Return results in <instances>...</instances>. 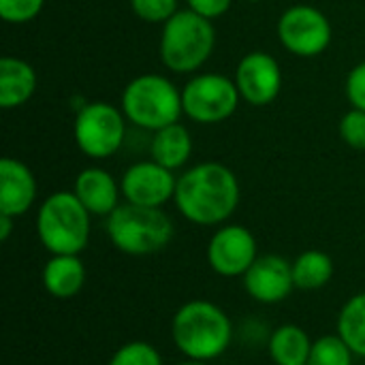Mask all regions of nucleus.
I'll use <instances>...</instances> for the list:
<instances>
[{
  "instance_id": "nucleus-15",
  "label": "nucleus",
  "mask_w": 365,
  "mask_h": 365,
  "mask_svg": "<svg viewBox=\"0 0 365 365\" xmlns=\"http://www.w3.org/2000/svg\"><path fill=\"white\" fill-rule=\"evenodd\" d=\"M73 192L92 216L107 218L118 210L122 188L109 171L101 167H88L77 173Z\"/></svg>"
},
{
  "instance_id": "nucleus-27",
  "label": "nucleus",
  "mask_w": 365,
  "mask_h": 365,
  "mask_svg": "<svg viewBox=\"0 0 365 365\" xmlns=\"http://www.w3.org/2000/svg\"><path fill=\"white\" fill-rule=\"evenodd\" d=\"M346 98L353 109L365 111V62H359L351 68L346 77Z\"/></svg>"
},
{
  "instance_id": "nucleus-14",
  "label": "nucleus",
  "mask_w": 365,
  "mask_h": 365,
  "mask_svg": "<svg viewBox=\"0 0 365 365\" xmlns=\"http://www.w3.org/2000/svg\"><path fill=\"white\" fill-rule=\"evenodd\" d=\"M36 178L28 165L17 158L0 160V214L19 218L34 205Z\"/></svg>"
},
{
  "instance_id": "nucleus-25",
  "label": "nucleus",
  "mask_w": 365,
  "mask_h": 365,
  "mask_svg": "<svg viewBox=\"0 0 365 365\" xmlns=\"http://www.w3.org/2000/svg\"><path fill=\"white\" fill-rule=\"evenodd\" d=\"M338 133L349 148L365 152V111L361 109L346 111L340 120Z\"/></svg>"
},
{
  "instance_id": "nucleus-16",
  "label": "nucleus",
  "mask_w": 365,
  "mask_h": 365,
  "mask_svg": "<svg viewBox=\"0 0 365 365\" xmlns=\"http://www.w3.org/2000/svg\"><path fill=\"white\" fill-rule=\"evenodd\" d=\"M36 92L34 68L15 56H4L0 60V107L17 109L26 105Z\"/></svg>"
},
{
  "instance_id": "nucleus-23",
  "label": "nucleus",
  "mask_w": 365,
  "mask_h": 365,
  "mask_svg": "<svg viewBox=\"0 0 365 365\" xmlns=\"http://www.w3.org/2000/svg\"><path fill=\"white\" fill-rule=\"evenodd\" d=\"M109 365H163V357L158 349L152 346L150 342L135 340V342L120 346L111 355Z\"/></svg>"
},
{
  "instance_id": "nucleus-5",
  "label": "nucleus",
  "mask_w": 365,
  "mask_h": 365,
  "mask_svg": "<svg viewBox=\"0 0 365 365\" xmlns=\"http://www.w3.org/2000/svg\"><path fill=\"white\" fill-rule=\"evenodd\" d=\"M107 235L115 250L130 257H148L169 246L173 222L163 207L122 203L107 216Z\"/></svg>"
},
{
  "instance_id": "nucleus-21",
  "label": "nucleus",
  "mask_w": 365,
  "mask_h": 365,
  "mask_svg": "<svg viewBox=\"0 0 365 365\" xmlns=\"http://www.w3.org/2000/svg\"><path fill=\"white\" fill-rule=\"evenodd\" d=\"M355 357L365 359V291L353 295L338 314V331H336Z\"/></svg>"
},
{
  "instance_id": "nucleus-13",
  "label": "nucleus",
  "mask_w": 365,
  "mask_h": 365,
  "mask_svg": "<svg viewBox=\"0 0 365 365\" xmlns=\"http://www.w3.org/2000/svg\"><path fill=\"white\" fill-rule=\"evenodd\" d=\"M246 293L259 304H280L295 289L293 263L280 255H263L242 276Z\"/></svg>"
},
{
  "instance_id": "nucleus-18",
  "label": "nucleus",
  "mask_w": 365,
  "mask_h": 365,
  "mask_svg": "<svg viewBox=\"0 0 365 365\" xmlns=\"http://www.w3.org/2000/svg\"><path fill=\"white\" fill-rule=\"evenodd\" d=\"M150 156L154 163L175 171L182 169L192 156V137L188 128L180 122L169 124L160 130H154L150 143Z\"/></svg>"
},
{
  "instance_id": "nucleus-30",
  "label": "nucleus",
  "mask_w": 365,
  "mask_h": 365,
  "mask_svg": "<svg viewBox=\"0 0 365 365\" xmlns=\"http://www.w3.org/2000/svg\"><path fill=\"white\" fill-rule=\"evenodd\" d=\"M175 365H207V364H203V361H192V359H186V361H180V364H175Z\"/></svg>"
},
{
  "instance_id": "nucleus-28",
  "label": "nucleus",
  "mask_w": 365,
  "mask_h": 365,
  "mask_svg": "<svg viewBox=\"0 0 365 365\" xmlns=\"http://www.w3.org/2000/svg\"><path fill=\"white\" fill-rule=\"evenodd\" d=\"M231 2L233 0H186L188 9L199 13L201 17H207V19H218L222 17L229 9H231Z\"/></svg>"
},
{
  "instance_id": "nucleus-2",
  "label": "nucleus",
  "mask_w": 365,
  "mask_h": 365,
  "mask_svg": "<svg viewBox=\"0 0 365 365\" xmlns=\"http://www.w3.org/2000/svg\"><path fill=\"white\" fill-rule=\"evenodd\" d=\"M171 340L186 359L207 364L229 349L233 323L220 306L207 299H192L173 314Z\"/></svg>"
},
{
  "instance_id": "nucleus-9",
  "label": "nucleus",
  "mask_w": 365,
  "mask_h": 365,
  "mask_svg": "<svg viewBox=\"0 0 365 365\" xmlns=\"http://www.w3.org/2000/svg\"><path fill=\"white\" fill-rule=\"evenodd\" d=\"M327 15L310 4L289 6L278 19V38L287 51L299 58H317L331 43Z\"/></svg>"
},
{
  "instance_id": "nucleus-20",
  "label": "nucleus",
  "mask_w": 365,
  "mask_h": 365,
  "mask_svg": "<svg viewBox=\"0 0 365 365\" xmlns=\"http://www.w3.org/2000/svg\"><path fill=\"white\" fill-rule=\"evenodd\" d=\"M334 278V261L323 250H306L293 261L295 289L319 291Z\"/></svg>"
},
{
  "instance_id": "nucleus-29",
  "label": "nucleus",
  "mask_w": 365,
  "mask_h": 365,
  "mask_svg": "<svg viewBox=\"0 0 365 365\" xmlns=\"http://www.w3.org/2000/svg\"><path fill=\"white\" fill-rule=\"evenodd\" d=\"M13 220H15V218L0 214V242H6V240L11 237V231H13Z\"/></svg>"
},
{
  "instance_id": "nucleus-19",
  "label": "nucleus",
  "mask_w": 365,
  "mask_h": 365,
  "mask_svg": "<svg viewBox=\"0 0 365 365\" xmlns=\"http://www.w3.org/2000/svg\"><path fill=\"white\" fill-rule=\"evenodd\" d=\"M312 340L299 325H280L267 340L269 357L276 365H308Z\"/></svg>"
},
{
  "instance_id": "nucleus-12",
  "label": "nucleus",
  "mask_w": 365,
  "mask_h": 365,
  "mask_svg": "<svg viewBox=\"0 0 365 365\" xmlns=\"http://www.w3.org/2000/svg\"><path fill=\"white\" fill-rule=\"evenodd\" d=\"M235 86L242 101L252 107L274 103L282 90V71L278 60L267 51L246 53L235 68Z\"/></svg>"
},
{
  "instance_id": "nucleus-17",
  "label": "nucleus",
  "mask_w": 365,
  "mask_h": 365,
  "mask_svg": "<svg viewBox=\"0 0 365 365\" xmlns=\"http://www.w3.org/2000/svg\"><path fill=\"white\" fill-rule=\"evenodd\" d=\"M43 287L56 299L75 297L86 284V267L79 255H51L43 267Z\"/></svg>"
},
{
  "instance_id": "nucleus-1",
  "label": "nucleus",
  "mask_w": 365,
  "mask_h": 365,
  "mask_svg": "<svg viewBox=\"0 0 365 365\" xmlns=\"http://www.w3.org/2000/svg\"><path fill=\"white\" fill-rule=\"evenodd\" d=\"M175 207L192 225L218 227L240 205L237 175L222 163H199L178 178Z\"/></svg>"
},
{
  "instance_id": "nucleus-3",
  "label": "nucleus",
  "mask_w": 365,
  "mask_h": 365,
  "mask_svg": "<svg viewBox=\"0 0 365 365\" xmlns=\"http://www.w3.org/2000/svg\"><path fill=\"white\" fill-rule=\"evenodd\" d=\"M216 47V30L212 19L184 9L178 11L160 32V60L178 75L197 73Z\"/></svg>"
},
{
  "instance_id": "nucleus-4",
  "label": "nucleus",
  "mask_w": 365,
  "mask_h": 365,
  "mask_svg": "<svg viewBox=\"0 0 365 365\" xmlns=\"http://www.w3.org/2000/svg\"><path fill=\"white\" fill-rule=\"evenodd\" d=\"M90 212L75 192L49 195L36 214V235L49 255H79L90 242Z\"/></svg>"
},
{
  "instance_id": "nucleus-6",
  "label": "nucleus",
  "mask_w": 365,
  "mask_h": 365,
  "mask_svg": "<svg viewBox=\"0 0 365 365\" xmlns=\"http://www.w3.org/2000/svg\"><path fill=\"white\" fill-rule=\"evenodd\" d=\"M120 109L130 124L154 133L180 122L184 113L182 90H178L165 75L145 73L126 83Z\"/></svg>"
},
{
  "instance_id": "nucleus-26",
  "label": "nucleus",
  "mask_w": 365,
  "mask_h": 365,
  "mask_svg": "<svg viewBox=\"0 0 365 365\" xmlns=\"http://www.w3.org/2000/svg\"><path fill=\"white\" fill-rule=\"evenodd\" d=\"M43 4L45 0H0V17L6 24L21 26L32 21L41 13Z\"/></svg>"
},
{
  "instance_id": "nucleus-22",
  "label": "nucleus",
  "mask_w": 365,
  "mask_h": 365,
  "mask_svg": "<svg viewBox=\"0 0 365 365\" xmlns=\"http://www.w3.org/2000/svg\"><path fill=\"white\" fill-rule=\"evenodd\" d=\"M353 357L355 353L338 334L323 336L312 344L308 365H353Z\"/></svg>"
},
{
  "instance_id": "nucleus-11",
  "label": "nucleus",
  "mask_w": 365,
  "mask_h": 365,
  "mask_svg": "<svg viewBox=\"0 0 365 365\" xmlns=\"http://www.w3.org/2000/svg\"><path fill=\"white\" fill-rule=\"evenodd\" d=\"M175 186L178 178L173 171L154 160L130 165L120 180L124 201L143 207H163L175 197Z\"/></svg>"
},
{
  "instance_id": "nucleus-24",
  "label": "nucleus",
  "mask_w": 365,
  "mask_h": 365,
  "mask_svg": "<svg viewBox=\"0 0 365 365\" xmlns=\"http://www.w3.org/2000/svg\"><path fill=\"white\" fill-rule=\"evenodd\" d=\"M130 11L145 24H167L180 9L178 0H130Z\"/></svg>"
},
{
  "instance_id": "nucleus-31",
  "label": "nucleus",
  "mask_w": 365,
  "mask_h": 365,
  "mask_svg": "<svg viewBox=\"0 0 365 365\" xmlns=\"http://www.w3.org/2000/svg\"><path fill=\"white\" fill-rule=\"evenodd\" d=\"M246 2H263V0H246Z\"/></svg>"
},
{
  "instance_id": "nucleus-7",
  "label": "nucleus",
  "mask_w": 365,
  "mask_h": 365,
  "mask_svg": "<svg viewBox=\"0 0 365 365\" xmlns=\"http://www.w3.org/2000/svg\"><path fill=\"white\" fill-rule=\"evenodd\" d=\"M126 115L107 101L83 103L75 115V143L81 154L94 160L113 156L126 137Z\"/></svg>"
},
{
  "instance_id": "nucleus-10",
  "label": "nucleus",
  "mask_w": 365,
  "mask_h": 365,
  "mask_svg": "<svg viewBox=\"0 0 365 365\" xmlns=\"http://www.w3.org/2000/svg\"><path fill=\"white\" fill-rule=\"evenodd\" d=\"M257 259V240L242 225H222L207 244V263L222 278L244 276Z\"/></svg>"
},
{
  "instance_id": "nucleus-8",
  "label": "nucleus",
  "mask_w": 365,
  "mask_h": 365,
  "mask_svg": "<svg viewBox=\"0 0 365 365\" xmlns=\"http://www.w3.org/2000/svg\"><path fill=\"white\" fill-rule=\"evenodd\" d=\"M240 98L235 79L218 73L195 75L182 88L184 115L197 124H220L229 120L237 111Z\"/></svg>"
}]
</instances>
